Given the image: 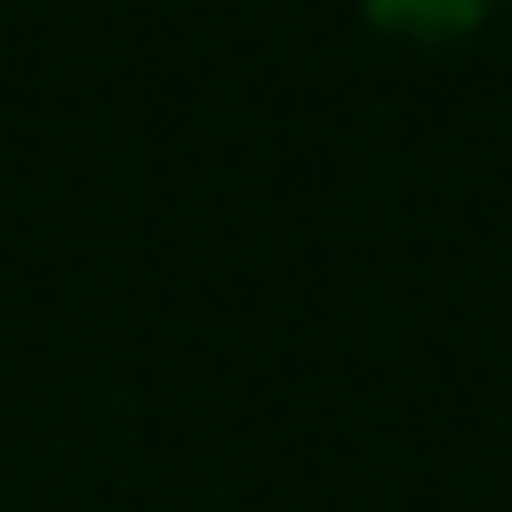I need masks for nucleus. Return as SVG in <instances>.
Segmentation results:
<instances>
[{
	"mask_svg": "<svg viewBox=\"0 0 512 512\" xmlns=\"http://www.w3.org/2000/svg\"><path fill=\"white\" fill-rule=\"evenodd\" d=\"M384 24H400V32H464V24H480L496 0H368Z\"/></svg>",
	"mask_w": 512,
	"mask_h": 512,
	"instance_id": "obj_1",
	"label": "nucleus"
}]
</instances>
